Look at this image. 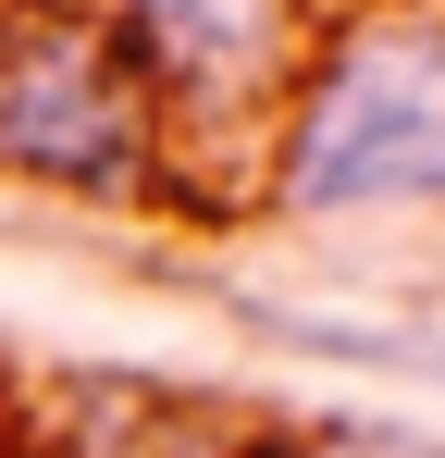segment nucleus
<instances>
[{
    "mask_svg": "<svg viewBox=\"0 0 445 458\" xmlns=\"http://www.w3.org/2000/svg\"><path fill=\"white\" fill-rule=\"evenodd\" d=\"M297 211H383V199H445V38L383 25L359 38L297 112Z\"/></svg>",
    "mask_w": 445,
    "mask_h": 458,
    "instance_id": "f257e3e1",
    "label": "nucleus"
},
{
    "mask_svg": "<svg viewBox=\"0 0 445 458\" xmlns=\"http://www.w3.org/2000/svg\"><path fill=\"white\" fill-rule=\"evenodd\" d=\"M137 149H148V99L124 75V50L74 0H13L0 13V161L112 186V174H137Z\"/></svg>",
    "mask_w": 445,
    "mask_h": 458,
    "instance_id": "f03ea898",
    "label": "nucleus"
},
{
    "mask_svg": "<svg viewBox=\"0 0 445 458\" xmlns=\"http://www.w3.org/2000/svg\"><path fill=\"white\" fill-rule=\"evenodd\" d=\"M137 13V38L173 63V75H248V63H273L297 25V0H124Z\"/></svg>",
    "mask_w": 445,
    "mask_h": 458,
    "instance_id": "7ed1b4c3",
    "label": "nucleus"
}]
</instances>
